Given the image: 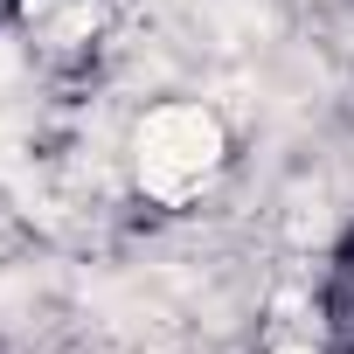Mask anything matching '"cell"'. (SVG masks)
<instances>
[{"label": "cell", "instance_id": "obj_1", "mask_svg": "<svg viewBox=\"0 0 354 354\" xmlns=\"http://www.w3.org/2000/svg\"><path fill=\"white\" fill-rule=\"evenodd\" d=\"M216 153H223V125L202 104H167V111H153L139 125V181L160 202H181V195L202 188Z\"/></svg>", "mask_w": 354, "mask_h": 354}, {"label": "cell", "instance_id": "obj_2", "mask_svg": "<svg viewBox=\"0 0 354 354\" xmlns=\"http://www.w3.org/2000/svg\"><path fill=\"white\" fill-rule=\"evenodd\" d=\"M313 236H326V209H319V202H299V216H292V243H313Z\"/></svg>", "mask_w": 354, "mask_h": 354}, {"label": "cell", "instance_id": "obj_3", "mask_svg": "<svg viewBox=\"0 0 354 354\" xmlns=\"http://www.w3.org/2000/svg\"><path fill=\"white\" fill-rule=\"evenodd\" d=\"M285 354H313V347H285Z\"/></svg>", "mask_w": 354, "mask_h": 354}]
</instances>
